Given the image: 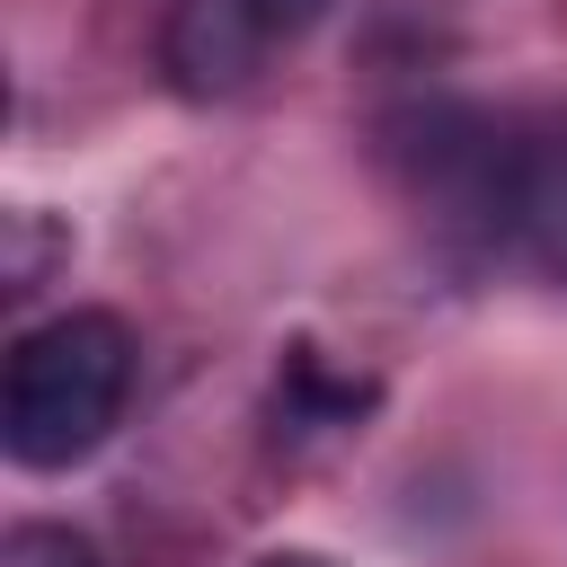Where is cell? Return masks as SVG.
Segmentation results:
<instances>
[{"instance_id":"cell-2","label":"cell","mask_w":567,"mask_h":567,"mask_svg":"<svg viewBox=\"0 0 567 567\" xmlns=\"http://www.w3.org/2000/svg\"><path fill=\"white\" fill-rule=\"evenodd\" d=\"M390 168L408 177L416 213L470 248H514L523 221V151L532 133L496 124L487 106H408L381 124Z\"/></svg>"},{"instance_id":"cell-6","label":"cell","mask_w":567,"mask_h":567,"mask_svg":"<svg viewBox=\"0 0 567 567\" xmlns=\"http://www.w3.org/2000/svg\"><path fill=\"white\" fill-rule=\"evenodd\" d=\"M53 248H71V239L44 213H9V292H35L44 266H53Z\"/></svg>"},{"instance_id":"cell-3","label":"cell","mask_w":567,"mask_h":567,"mask_svg":"<svg viewBox=\"0 0 567 567\" xmlns=\"http://www.w3.org/2000/svg\"><path fill=\"white\" fill-rule=\"evenodd\" d=\"M328 0H168L159 71L177 97H239L275 44L310 35Z\"/></svg>"},{"instance_id":"cell-7","label":"cell","mask_w":567,"mask_h":567,"mask_svg":"<svg viewBox=\"0 0 567 567\" xmlns=\"http://www.w3.org/2000/svg\"><path fill=\"white\" fill-rule=\"evenodd\" d=\"M257 567H337V558H319V549H266Z\"/></svg>"},{"instance_id":"cell-5","label":"cell","mask_w":567,"mask_h":567,"mask_svg":"<svg viewBox=\"0 0 567 567\" xmlns=\"http://www.w3.org/2000/svg\"><path fill=\"white\" fill-rule=\"evenodd\" d=\"M0 567H97V549H89V532H71V523H18V532L0 540Z\"/></svg>"},{"instance_id":"cell-1","label":"cell","mask_w":567,"mask_h":567,"mask_svg":"<svg viewBox=\"0 0 567 567\" xmlns=\"http://www.w3.org/2000/svg\"><path fill=\"white\" fill-rule=\"evenodd\" d=\"M124 399H133V328L115 310H62L9 346L0 443L18 470H71L124 425Z\"/></svg>"},{"instance_id":"cell-4","label":"cell","mask_w":567,"mask_h":567,"mask_svg":"<svg viewBox=\"0 0 567 567\" xmlns=\"http://www.w3.org/2000/svg\"><path fill=\"white\" fill-rule=\"evenodd\" d=\"M372 399H381V381L337 372L319 346H292L284 372H275V416H284L292 434H346L354 416H372Z\"/></svg>"}]
</instances>
